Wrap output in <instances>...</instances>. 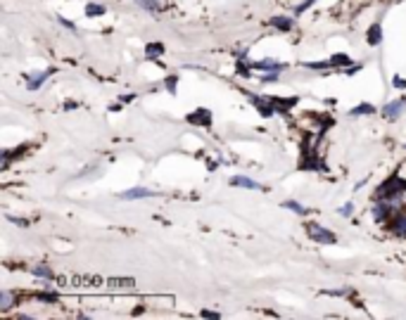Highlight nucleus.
I'll return each mask as SVG.
<instances>
[{"mask_svg":"<svg viewBox=\"0 0 406 320\" xmlns=\"http://www.w3.org/2000/svg\"><path fill=\"white\" fill-rule=\"evenodd\" d=\"M309 235L314 237L316 242H323V245H332L335 242V235L330 230H326V228H321V226H309Z\"/></svg>","mask_w":406,"mask_h":320,"instance_id":"f257e3e1","label":"nucleus"},{"mask_svg":"<svg viewBox=\"0 0 406 320\" xmlns=\"http://www.w3.org/2000/svg\"><path fill=\"white\" fill-rule=\"evenodd\" d=\"M311 2H316V0H304V2H302V5L297 7V12H304L307 7H311Z\"/></svg>","mask_w":406,"mask_h":320,"instance_id":"a878e982","label":"nucleus"},{"mask_svg":"<svg viewBox=\"0 0 406 320\" xmlns=\"http://www.w3.org/2000/svg\"><path fill=\"white\" fill-rule=\"evenodd\" d=\"M231 185H238V188H247V190H259V183H254L252 178H245V176H235L231 180Z\"/></svg>","mask_w":406,"mask_h":320,"instance_id":"423d86ee","label":"nucleus"},{"mask_svg":"<svg viewBox=\"0 0 406 320\" xmlns=\"http://www.w3.org/2000/svg\"><path fill=\"white\" fill-rule=\"evenodd\" d=\"M12 301H15V294H12V292H2V294H0V308H2V311H7V308L12 306Z\"/></svg>","mask_w":406,"mask_h":320,"instance_id":"4468645a","label":"nucleus"},{"mask_svg":"<svg viewBox=\"0 0 406 320\" xmlns=\"http://www.w3.org/2000/svg\"><path fill=\"white\" fill-rule=\"evenodd\" d=\"M340 213H342V216H347V218H349L351 213H354V204H345V207H342V209H340Z\"/></svg>","mask_w":406,"mask_h":320,"instance_id":"b1692460","label":"nucleus"},{"mask_svg":"<svg viewBox=\"0 0 406 320\" xmlns=\"http://www.w3.org/2000/svg\"><path fill=\"white\" fill-rule=\"evenodd\" d=\"M202 316H204V318H219V313H216V311H202Z\"/></svg>","mask_w":406,"mask_h":320,"instance_id":"cd10ccee","label":"nucleus"},{"mask_svg":"<svg viewBox=\"0 0 406 320\" xmlns=\"http://www.w3.org/2000/svg\"><path fill=\"white\" fill-rule=\"evenodd\" d=\"M86 15H88V17H95V15H105V7H102V5H88V7H86Z\"/></svg>","mask_w":406,"mask_h":320,"instance_id":"a211bd4d","label":"nucleus"},{"mask_svg":"<svg viewBox=\"0 0 406 320\" xmlns=\"http://www.w3.org/2000/svg\"><path fill=\"white\" fill-rule=\"evenodd\" d=\"M34 275H38V278H45V280H55L53 270H50L48 266H36V268H34Z\"/></svg>","mask_w":406,"mask_h":320,"instance_id":"9b49d317","label":"nucleus"},{"mask_svg":"<svg viewBox=\"0 0 406 320\" xmlns=\"http://www.w3.org/2000/svg\"><path fill=\"white\" fill-rule=\"evenodd\" d=\"M48 76H50V71H38V74H29V76H26V78H29V81H26V88H29V90L40 88V86L45 83V78H48Z\"/></svg>","mask_w":406,"mask_h":320,"instance_id":"20e7f679","label":"nucleus"},{"mask_svg":"<svg viewBox=\"0 0 406 320\" xmlns=\"http://www.w3.org/2000/svg\"><path fill=\"white\" fill-rule=\"evenodd\" d=\"M10 221H12V223H17V226H21V228H26V226H29V221H24V218H15V216H10Z\"/></svg>","mask_w":406,"mask_h":320,"instance_id":"393cba45","label":"nucleus"},{"mask_svg":"<svg viewBox=\"0 0 406 320\" xmlns=\"http://www.w3.org/2000/svg\"><path fill=\"white\" fill-rule=\"evenodd\" d=\"M38 299H40V301H57V294H45V292H40V294H36Z\"/></svg>","mask_w":406,"mask_h":320,"instance_id":"5701e85b","label":"nucleus"},{"mask_svg":"<svg viewBox=\"0 0 406 320\" xmlns=\"http://www.w3.org/2000/svg\"><path fill=\"white\" fill-rule=\"evenodd\" d=\"M304 67H307V69H328L332 64H330V59H328V62H307Z\"/></svg>","mask_w":406,"mask_h":320,"instance_id":"6ab92c4d","label":"nucleus"},{"mask_svg":"<svg viewBox=\"0 0 406 320\" xmlns=\"http://www.w3.org/2000/svg\"><path fill=\"white\" fill-rule=\"evenodd\" d=\"M406 107V100H397V102H389V105H385V109H383V114L387 116V119H397L399 116V112Z\"/></svg>","mask_w":406,"mask_h":320,"instance_id":"39448f33","label":"nucleus"},{"mask_svg":"<svg viewBox=\"0 0 406 320\" xmlns=\"http://www.w3.org/2000/svg\"><path fill=\"white\" fill-rule=\"evenodd\" d=\"M105 284H107V289H112V292H126V289H133V287H135V282H133L131 278H110Z\"/></svg>","mask_w":406,"mask_h":320,"instance_id":"f03ea898","label":"nucleus"},{"mask_svg":"<svg viewBox=\"0 0 406 320\" xmlns=\"http://www.w3.org/2000/svg\"><path fill=\"white\" fill-rule=\"evenodd\" d=\"M162 53H164V45H159V43H150L148 48H145V55H148V57H159Z\"/></svg>","mask_w":406,"mask_h":320,"instance_id":"2eb2a0df","label":"nucleus"},{"mask_svg":"<svg viewBox=\"0 0 406 320\" xmlns=\"http://www.w3.org/2000/svg\"><path fill=\"white\" fill-rule=\"evenodd\" d=\"M261 81H264V83H276V81H278V71H269V74H264V76H261Z\"/></svg>","mask_w":406,"mask_h":320,"instance_id":"412c9836","label":"nucleus"},{"mask_svg":"<svg viewBox=\"0 0 406 320\" xmlns=\"http://www.w3.org/2000/svg\"><path fill=\"white\" fill-rule=\"evenodd\" d=\"M392 83H394V88H406V81H404V78H399V76H397Z\"/></svg>","mask_w":406,"mask_h":320,"instance_id":"bb28decb","label":"nucleus"},{"mask_svg":"<svg viewBox=\"0 0 406 320\" xmlns=\"http://www.w3.org/2000/svg\"><path fill=\"white\" fill-rule=\"evenodd\" d=\"M394 232L402 235V237H406V213H402V216L394 221Z\"/></svg>","mask_w":406,"mask_h":320,"instance_id":"ddd939ff","label":"nucleus"},{"mask_svg":"<svg viewBox=\"0 0 406 320\" xmlns=\"http://www.w3.org/2000/svg\"><path fill=\"white\" fill-rule=\"evenodd\" d=\"M271 26H276L280 31H290V29H292V19L290 17H273L271 19Z\"/></svg>","mask_w":406,"mask_h":320,"instance_id":"9d476101","label":"nucleus"},{"mask_svg":"<svg viewBox=\"0 0 406 320\" xmlns=\"http://www.w3.org/2000/svg\"><path fill=\"white\" fill-rule=\"evenodd\" d=\"M238 71H240L242 76H250V69H247V67H245L242 62H240V64H238Z\"/></svg>","mask_w":406,"mask_h":320,"instance_id":"c85d7f7f","label":"nucleus"},{"mask_svg":"<svg viewBox=\"0 0 406 320\" xmlns=\"http://www.w3.org/2000/svg\"><path fill=\"white\" fill-rule=\"evenodd\" d=\"M283 207H285V209H292V211L299 213V216H304V213H307V209H304L302 204H297V202H283Z\"/></svg>","mask_w":406,"mask_h":320,"instance_id":"f3484780","label":"nucleus"},{"mask_svg":"<svg viewBox=\"0 0 406 320\" xmlns=\"http://www.w3.org/2000/svg\"><path fill=\"white\" fill-rule=\"evenodd\" d=\"M330 64L332 67H347V64H351V59H349V55H332Z\"/></svg>","mask_w":406,"mask_h":320,"instance_id":"f8f14e48","label":"nucleus"},{"mask_svg":"<svg viewBox=\"0 0 406 320\" xmlns=\"http://www.w3.org/2000/svg\"><path fill=\"white\" fill-rule=\"evenodd\" d=\"M159 2H162V0H138V5H140V7H145V10H157V7H159Z\"/></svg>","mask_w":406,"mask_h":320,"instance_id":"aec40b11","label":"nucleus"},{"mask_svg":"<svg viewBox=\"0 0 406 320\" xmlns=\"http://www.w3.org/2000/svg\"><path fill=\"white\" fill-rule=\"evenodd\" d=\"M359 69H361V67H359V64H354V67H349V69H347V74H356Z\"/></svg>","mask_w":406,"mask_h":320,"instance_id":"c756f323","label":"nucleus"},{"mask_svg":"<svg viewBox=\"0 0 406 320\" xmlns=\"http://www.w3.org/2000/svg\"><path fill=\"white\" fill-rule=\"evenodd\" d=\"M366 38H368L370 45H378L380 40H383V29H380V24H370L368 34H366Z\"/></svg>","mask_w":406,"mask_h":320,"instance_id":"0eeeda50","label":"nucleus"},{"mask_svg":"<svg viewBox=\"0 0 406 320\" xmlns=\"http://www.w3.org/2000/svg\"><path fill=\"white\" fill-rule=\"evenodd\" d=\"M188 121H190V124H197V126H209L212 124V114H209L207 109H197V112L188 114Z\"/></svg>","mask_w":406,"mask_h":320,"instance_id":"7ed1b4c3","label":"nucleus"},{"mask_svg":"<svg viewBox=\"0 0 406 320\" xmlns=\"http://www.w3.org/2000/svg\"><path fill=\"white\" fill-rule=\"evenodd\" d=\"M140 197H152V192L145 188H133V190L121 192V199H140Z\"/></svg>","mask_w":406,"mask_h":320,"instance_id":"6e6552de","label":"nucleus"},{"mask_svg":"<svg viewBox=\"0 0 406 320\" xmlns=\"http://www.w3.org/2000/svg\"><path fill=\"white\" fill-rule=\"evenodd\" d=\"M373 112H375V107L359 105V107H354V109H351V116H359V114H373Z\"/></svg>","mask_w":406,"mask_h":320,"instance_id":"dca6fc26","label":"nucleus"},{"mask_svg":"<svg viewBox=\"0 0 406 320\" xmlns=\"http://www.w3.org/2000/svg\"><path fill=\"white\" fill-rule=\"evenodd\" d=\"M176 83H178L176 76H169V78H166V90H171V95L176 93Z\"/></svg>","mask_w":406,"mask_h":320,"instance_id":"4be33fe9","label":"nucleus"},{"mask_svg":"<svg viewBox=\"0 0 406 320\" xmlns=\"http://www.w3.org/2000/svg\"><path fill=\"white\" fill-rule=\"evenodd\" d=\"M252 67H254V69H261V71H280V69H283V64H278V62H273V59H266V62H254Z\"/></svg>","mask_w":406,"mask_h":320,"instance_id":"1a4fd4ad","label":"nucleus"}]
</instances>
